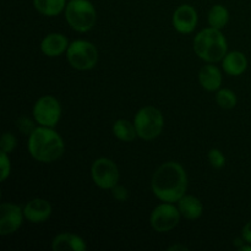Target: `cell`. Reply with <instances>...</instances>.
<instances>
[{
    "mask_svg": "<svg viewBox=\"0 0 251 251\" xmlns=\"http://www.w3.org/2000/svg\"><path fill=\"white\" fill-rule=\"evenodd\" d=\"M151 188L154 196L162 202H178L186 194L188 176L178 162H166L153 173Z\"/></svg>",
    "mask_w": 251,
    "mask_h": 251,
    "instance_id": "obj_1",
    "label": "cell"
},
{
    "mask_svg": "<svg viewBox=\"0 0 251 251\" xmlns=\"http://www.w3.org/2000/svg\"><path fill=\"white\" fill-rule=\"evenodd\" d=\"M27 150L32 158L41 163H51L60 158L65 151L64 140L54 127L37 126L28 136Z\"/></svg>",
    "mask_w": 251,
    "mask_h": 251,
    "instance_id": "obj_2",
    "label": "cell"
},
{
    "mask_svg": "<svg viewBox=\"0 0 251 251\" xmlns=\"http://www.w3.org/2000/svg\"><path fill=\"white\" fill-rule=\"evenodd\" d=\"M194 51L206 63L222 61L228 53V43L221 29L208 27L199 32L194 38Z\"/></svg>",
    "mask_w": 251,
    "mask_h": 251,
    "instance_id": "obj_3",
    "label": "cell"
},
{
    "mask_svg": "<svg viewBox=\"0 0 251 251\" xmlns=\"http://www.w3.org/2000/svg\"><path fill=\"white\" fill-rule=\"evenodd\" d=\"M64 14L69 26L80 33L91 31L97 21V10L90 0H69Z\"/></svg>",
    "mask_w": 251,
    "mask_h": 251,
    "instance_id": "obj_4",
    "label": "cell"
},
{
    "mask_svg": "<svg viewBox=\"0 0 251 251\" xmlns=\"http://www.w3.org/2000/svg\"><path fill=\"white\" fill-rule=\"evenodd\" d=\"M137 136L145 141L157 139L163 131L164 118L161 110L152 105L141 108L134 118Z\"/></svg>",
    "mask_w": 251,
    "mask_h": 251,
    "instance_id": "obj_5",
    "label": "cell"
},
{
    "mask_svg": "<svg viewBox=\"0 0 251 251\" xmlns=\"http://www.w3.org/2000/svg\"><path fill=\"white\" fill-rule=\"evenodd\" d=\"M65 54L71 68L78 71L91 70L98 63V49L95 44L85 39L71 42Z\"/></svg>",
    "mask_w": 251,
    "mask_h": 251,
    "instance_id": "obj_6",
    "label": "cell"
},
{
    "mask_svg": "<svg viewBox=\"0 0 251 251\" xmlns=\"http://www.w3.org/2000/svg\"><path fill=\"white\" fill-rule=\"evenodd\" d=\"M91 176L96 186L103 190H112L119 183V169L118 166L109 158L96 159L91 166Z\"/></svg>",
    "mask_w": 251,
    "mask_h": 251,
    "instance_id": "obj_7",
    "label": "cell"
},
{
    "mask_svg": "<svg viewBox=\"0 0 251 251\" xmlns=\"http://www.w3.org/2000/svg\"><path fill=\"white\" fill-rule=\"evenodd\" d=\"M181 213L173 202H163L153 208L150 217L151 227L158 233H168L180 222Z\"/></svg>",
    "mask_w": 251,
    "mask_h": 251,
    "instance_id": "obj_8",
    "label": "cell"
},
{
    "mask_svg": "<svg viewBox=\"0 0 251 251\" xmlns=\"http://www.w3.org/2000/svg\"><path fill=\"white\" fill-rule=\"evenodd\" d=\"M33 118L41 126L55 127L61 118L60 102L54 96H43L33 105Z\"/></svg>",
    "mask_w": 251,
    "mask_h": 251,
    "instance_id": "obj_9",
    "label": "cell"
},
{
    "mask_svg": "<svg viewBox=\"0 0 251 251\" xmlns=\"http://www.w3.org/2000/svg\"><path fill=\"white\" fill-rule=\"evenodd\" d=\"M24 208L12 202H2L0 206V235L14 234L24 223Z\"/></svg>",
    "mask_w": 251,
    "mask_h": 251,
    "instance_id": "obj_10",
    "label": "cell"
},
{
    "mask_svg": "<svg viewBox=\"0 0 251 251\" xmlns=\"http://www.w3.org/2000/svg\"><path fill=\"white\" fill-rule=\"evenodd\" d=\"M199 22L198 11L189 4H183L176 9L172 16V24L176 32L181 34H189L195 31Z\"/></svg>",
    "mask_w": 251,
    "mask_h": 251,
    "instance_id": "obj_11",
    "label": "cell"
},
{
    "mask_svg": "<svg viewBox=\"0 0 251 251\" xmlns=\"http://www.w3.org/2000/svg\"><path fill=\"white\" fill-rule=\"evenodd\" d=\"M53 208L49 201L44 199H33L28 201L24 207V215L27 221L34 225H39L50 218Z\"/></svg>",
    "mask_w": 251,
    "mask_h": 251,
    "instance_id": "obj_12",
    "label": "cell"
},
{
    "mask_svg": "<svg viewBox=\"0 0 251 251\" xmlns=\"http://www.w3.org/2000/svg\"><path fill=\"white\" fill-rule=\"evenodd\" d=\"M69 41L63 33H49L41 43V50L49 58H56L66 53L69 48Z\"/></svg>",
    "mask_w": 251,
    "mask_h": 251,
    "instance_id": "obj_13",
    "label": "cell"
},
{
    "mask_svg": "<svg viewBox=\"0 0 251 251\" xmlns=\"http://www.w3.org/2000/svg\"><path fill=\"white\" fill-rule=\"evenodd\" d=\"M54 251H85L87 249L85 239L74 233H60L51 242Z\"/></svg>",
    "mask_w": 251,
    "mask_h": 251,
    "instance_id": "obj_14",
    "label": "cell"
},
{
    "mask_svg": "<svg viewBox=\"0 0 251 251\" xmlns=\"http://www.w3.org/2000/svg\"><path fill=\"white\" fill-rule=\"evenodd\" d=\"M199 82L203 90L215 92L222 86V73L217 66L213 65L212 63H208L199 71Z\"/></svg>",
    "mask_w": 251,
    "mask_h": 251,
    "instance_id": "obj_15",
    "label": "cell"
},
{
    "mask_svg": "<svg viewBox=\"0 0 251 251\" xmlns=\"http://www.w3.org/2000/svg\"><path fill=\"white\" fill-rule=\"evenodd\" d=\"M222 68L229 76H240L247 71L248 59L239 50L229 51L222 59Z\"/></svg>",
    "mask_w": 251,
    "mask_h": 251,
    "instance_id": "obj_16",
    "label": "cell"
},
{
    "mask_svg": "<svg viewBox=\"0 0 251 251\" xmlns=\"http://www.w3.org/2000/svg\"><path fill=\"white\" fill-rule=\"evenodd\" d=\"M178 208L181 216L190 221L198 220L203 213V205L200 199L186 194L178 201Z\"/></svg>",
    "mask_w": 251,
    "mask_h": 251,
    "instance_id": "obj_17",
    "label": "cell"
},
{
    "mask_svg": "<svg viewBox=\"0 0 251 251\" xmlns=\"http://www.w3.org/2000/svg\"><path fill=\"white\" fill-rule=\"evenodd\" d=\"M66 0H33V6L43 16L54 17L65 11Z\"/></svg>",
    "mask_w": 251,
    "mask_h": 251,
    "instance_id": "obj_18",
    "label": "cell"
},
{
    "mask_svg": "<svg viewBox=\"0 0 251 251\" xmlns=\"http://www.w3.org/2000/svg\"><path fill=\"white\" fill-rule=\"evenodd\" d=\"M113 134L118 140L124 142H132L137 136L134 122L126 119H118L113 124Z\"/></svg>",
    "mask_w": 251,
    "mask_h": 251,
    "instance_id": "obj_19",
    "label": "cell"
},
{
    "mask_svg": "<svg viewBox=\"0 0 251 251\" xmlns=\"http://www.w3.org/2000/svg\"><path fill=\"white\" fill-rule=\"evenodd\" d=\"M208 25L217 29H223L229 22V11L222 4H216L208 11Z\"/></svg>",
    "mask_w": 251,
    "mask_h": 251,
    "instance_id": "obj_20",
    "label": "cell"
},
{
    "mask_svg": "<svg viewBox=\"0 0 251 251\" xmlns=\"http://www.w3.org/2000/svg\"><path fill=\"white\" fill-rule=\"evenodd\" d=\"M216 102L222 109H233L237 105V95L229 88H220L216 93Z\"/></svg>",
    "mask_w": 251,
    "mask_h": 251,
    "instance_id": "obj_21",
    "label": "cell"
},
{
    "mask_svg": "<svg viewBox=\"0 0 251 251\" xmlns=\"http://www.w3.org/2000/svg\"><path fill=\"white\" fill-rule=\"evenodd\" d=\"M207 158H208V162H210L211 166H212L215 169H221L225 167L226 157L221 150H218V149L210 150L207 153Z\"/></svg>",
    "mask_w": 251,
    "mask_h": 251,
    "instance_id": "obj_22",
    "label": "cell"
},
{
    "mask_svg": "<svg viewBox=\"0 0 251 251\" xmlns=\"http://www.w3.org/2000/svg\"><path fill=\"white\" fill-rule=\"evenodd\" d=\"M36 124V120L33 122L27 117H21L16 120V127L19 129V131L24 135H27V136H29L34 131V129L37 127Z\"/></svg>",
    "mask_w": 251,
    "mask_h": 251,
    "instance_id": "obj_23",
    "label": "cell"
},
{
    "mask_svg": "<svg viewBox=\"0 0 251 251\" xmlns=\"http://www.w3.org/2000/svg\"><path fill=\"white\" fill-rule=\"evenodd\" d=\"M17 145V140L15 137L14 134L11 132H4L1 136V141H0V149L2 152H6V153H11L15 150Z\"/></svg>",
    "mask_w": 251,
    "mask_h": 251,
    "instance_id": "obj_24",
    "label": "cell"
},
{
    "mask_svg": "<svg viewBox=\"0 0 251 251\" xmlns=\"http://www.w3.org/2000/svg\"><path fill=\"white\" fill-rule=\"evenodd\" d=\"M9 153L6 152H0V180L5 181L10 176L11 173V162H10Z\"/></svg>",
    "mask_w": 251,
    "mask_h": 251,
    "instance_id": "obj_25",
    "label": "cell"
},
{
    "mask_svg": "<svg viewBox=\"0 0 251 251\" xmlns=\"http://www.w3.org/2000/svg\"><path fill=\"white\" fill-rule=\"evenodd\" d=\"M112 195L117 201L124 202V201H126L127 199H129V190H127L125 186L117 184V185L112 189Z\"/></svg>",
    "mask_w": 251,
    "mask_h": 251,
    "instance_id": "obj_26",
    "label": "cell"
},
{
    "mask_svg": "<svg viewBox=\"0 0 251 251\" xmlns=\"http://www.w3.org/2000/svg\"><path fill=\"white\" fill-rule=\"evenodd\" d=\"M242 237H243V239L245 240V242L251 244V220L249 221V222H247V225L243 227Z\"/></svg>",
    "mask_w": 251,
    "mask_h": 251,
    "instance_id": "obj_27",
    "label": "cell"
},
{
    "mask_svg": "<svg viewBox=\"0 0 251 251\" xmlns=\"http://www.w3.org/2000/svg\"><path fill=\"white\" fill-rule=\"evenodd\" d=\"M169 251H188L189 248L185 247V245H181V244H174L172 247L168 248Z\"/></svg>",
    "mask_w": 251,
    "mask_h": 251,
    "instance_id": "obj_28",
    "label": "cell"
},
{
    "mask_svg": "<svg viewBox=\"0 0 251 251\" xmlns=\"http://www.w3.org/2000/svg\"><path fill=\"white\" fill-rule=\"evenodd\" d=\"M233 244H234V247H237L238 249H240L243 245L247 244V242L243 239V237H240V238H237V239H234V243H233Z\"/></svg>",
    "mask_w": 251,
    "mask_h": 251,
    "instance_id": "obj_29",
    "label": "cell"
},
{
    "mask_svg": "<svg viewBox=\"0 0 251 251\" xmlns=\"http://www.w3.org/2000/svg\"><path fill=\"white\" fill-rule=\"evenodd\" d=\"M240 251H251V244H249V243H247V244L243 245L242 248L239 249Z\"/></svg>",
    "mask_w": 251,
    "mask_h": 251,
    "instance_id": "obj_30",
    "label": "cell"
}]
</instances>
